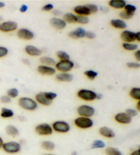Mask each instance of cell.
I'll return each mask as SVG.
<instances>
[{"label": "cell", "mask_w": 140, "mask_h": 155, "mask_svg": "<svg viewBox=\"0 0 140 155\" xmlns=\"http://www.w3.org/2000/svg\"><path fill=\"white\" fill-rule=\"evenodd\" d=\"M18 105L21 108L26 111H34L38 108L36 101L28 97H21L18 99Z\"/></svg>", "instance_id": "6da1fadb"}, {"label": "cell", "mask_w": 140, "mask_h": 155, "mask_svg": "<svg viewBox=\"0 0 140 155\" xmlns=\"http://www.w3.org/2000/svg\"><path fill=\"white\" fill-rule=\"evenodd\" d=\"M74 124L79 129H88L93 127L94 122L90 117L79 116L75 120Z\"/></svg>", "instance_id": "7a4b0ae2"}, {"label": "cell", "mask_w": 140, "mask_h": 155, "mask_svg": "<svg viewBox=\"0 0 140 155\" xmlns=\"http://www.w3.org/2000/svg\"><path fill=\"white\" fill-rule=\"evenodd\" d=\"M2 149L6 153L17 154L21 151V145L17 141H8V142L4 143Z\"/></svg>", "instance_id": "3957f363"}, {"label": "cell", "mask_w": 140, "mask_h": 155, "mask_svg": "<svg viewBox=\"0 0 140 155\" xmlns=\"http://www.w3.org/2000/svg\"><path fill=\"white\" fill-rule=\"evenodd\" d=\"M53 130L59 133H66L71 130V126L68 122L64 120H58L53 123Z\"/></svg>", "instance_id": "277c9868"}, {"label": "cell", "mask_w": 140, "mask_h": 155, "mask_svg": "<svg viewBox=\"0 0 140 155\" xmlns=\"http://www.w3.org/2000/svg\"><path fill=\"white\" fill-rule=\"evenodd\" d=\"M55 70L57 69L61 73H68L74 68L75 64L71 60H60L55 64Z\"/></svg>", "instance_id": "5b68a950"}, {"label": "cell", "mask_w": 140, "mask_h": 155, "mask_svg": "<svg viewBox=\"0 0 140 155\" xmlns=\"http://www.w3.org/2000/svg\"><path fill=\"white\" fill-rule=\"evenodd\" d=\"M52 127L47 123H41L35 127V132L40 136H49L53 134Z\"/></svg>", "instance_id": "8992f818"}, {"label": "cell", "mask_w": 140, "mask_h": 155, "mask_svg": "<svg viewBox=\"0 0 140 155\" xmlns=\"http://www.w3.org/2000/svg\"><path fill=\"white\" fill-rule=\"evenodd\" d=\"M77 97L84 101H93L96 100V93L88 89H81L77 92Z\"/></svg>", "instance_id": "52a82bcc"}, {"label": "cell", "mask_w": 140, "mask_h": 155, "mask_svg": "<svg viewBox=\"0 0 140 155\" xmlns=\"http://www.w3.org/2000/svg\"><path fill=\"white\" fill-rule=\"evenodd\" d=\"M77 111L79 116L85 117H92L95 114V108L88 105H82L78 107Z\"/></svg>", "instance_id": "ba28073f"}, {"label": "cell", "mask_w": 140, "mask_h": 155, "mask_svg": "<svg viewBox=\"0 0 140 155\" xmlns=\"http://www.w3.org/2000/svg\"><path fill=\"white\" fill-rule=\"evenodd\" d=\"M18 28V24L15 21H4L0 23V31L2 32L8 33L17 30Z\"/></svg>", "instance_id": "9c48e42d"}, {"label": "cell", "mask_w": 140, "mask_h": 155, "mask_svg": "<svg viewBox=\"0 0 140 155\" xmlns=\"http://www.w3.org/2000/svg\"><path fill=\"white\" fill-rule=\"evenodd\" d=\"M17 36L18 38L25 41H31L34 38L33 31L27 28H21L17 31Z\"/></svg>", "instance_id": "30bf717a"}, {"label": "cell", "mask_w": 140, "mask_h": 155, "mask_svg": "<svg viewBox=\"0 0 140 155\" xmlns=\"http://www.w3.org/2000/svg\"><path fill=\"white\" fill-rule=\"evenodd\" d=\"M114 119L118 123L122 124H128L132 122V117L125 112H120L115 115Z\"/></svg>", "instance_id": "8fae6325"}, {"label": "cell", "mask_w": 140, "mask_h": 155, "mask_svg": "<svg viewBox=\"0 0 140 155\" xmlns=\"http://www.w3.org/2000/svg\"><path fill=\"white\" fill-rule=\"evenodd\" d=\"M120 38L126 43H133L135 40V33L130 30H124L120 34Z\"/></svg>", "instance_id": "7c38bea8"}, {"label": "cell", "mask_w": 140, "mask_h": 155, "mask_svg": "<svg viewBox=\"0 0 140 155\" xmlns=\"http://www.w3.org/2000/svg\"><path fill=\"white\" fill-rule=\"evenodd\" d=\"M50 24L57 30H62L66 27V23L63 19L58 17H53L50 19Z\"/></svg>", "instance_id": "4fadbf2b"}, {"label": "cell", "mask_w": 140, "mask_h": 155, "mask_svg": "<svg viewBox=\"0 0 140 155\" xmlns=\"http://www.w3.org/2000/svg\"><path fill=\"white\" fill-rule=\"evenodd\" d=\"M37 71L40 74L42 75H49L52 76L55 74L56 73L55 68H54L53 66H45V65H40L38 66Z\"/></svg>", "instance_id": "5bb4252c"}, {"label": "cell", "mask_w": 140, "mask_h": 155, "mask_svg": "<svg viewBox=\"0 0 140 155\" xmlns=\"http://www.w3.org/2000/svg\"><path fill=\"white\" fill-rule=\"evenodd\" d=\"M25 51L27 54L32 56V57H38V56L41 55L42 53L41 49L31 45H27L25 47Z\"/></svg>", "instance_id": "9a60e30c"}, {"label": "cell", "mask_w": 140, "mask_h": 155, "mask_svg": "<svg viewBox=\"0 0 140 155\" xmlns=\"http://www.w3.org/2000/svg\"><path fill=\"white\" fill-rule=\"evenodd\" d=\"M85 29L83 28H77L68 33V36L72 39L83 38L85 35Z\"/></svg>", "instance_id": "2e32d148"}, {"label": "cell", "mask_w": 140, "mask_h": 155, "mask_svg": "<svg viewBox=\"0 0 140 155\" xmlns=\"http://www.w3.org/2000/svg\"><path fill=\"white\" fill-rule=\"evenodd\" d=\"M74 12L78 16H86L88 17L91 15L90 10H88L86 5H79L74 8Z\"/></svg>", "instance_id": "e0dca14e"}, {"label": "cell", "mask_w": 140, "mask_h": 155, "mask_svg": "<svg viewBox=\"0 0 140 155\" xmlns=\"http://www.w3.org/2000/svg\"><path fill=\"white\" fill-rule=\"evenodd\" d=\"M98 132L101 136H103V137H106V138H109V139L114 138L115 136V132L114 130L107 127H101L98 130Z\"/></svg>", "instance_id": "ac0fdd59"}, {"label": "cell", "mask_w": 140, "mask_h": 155, "mask_svg": "<svg viewBox=\"0 0 140 155\" xmlns=\"http://www.w3.org/2000/svg\"><path fill=\"white\" fill-rule=\"evenodd\" d=\"M36 98V101L37 103H39L40 105H44V106H49L52 105V102L47 99L45 96L44 92H39L36 95L35 97Z\"/></svg>", "instance_id": "d6986e66"}, {"label": "cell", "mask_w": 140, "mask_h": 155, "mask_svg": "<svg viewBox=\"0 0 140 155\" xmlns=\"http://www.w3.org/2000/svg\"><path fill=\"white\" fill-rule=\"evenodd\" d=\"M111 25L114 27L115 29H125L127 28V24L125 21H123L120 18H114L110 21Z\"/></svg>", "instance_id": "ffe728a7"}, {"label": "cell", "mask_w": 140, "mask_h": 155, "mask_svg": "<svg viewBox=\"0 0 140 155\" xmlns=\"http://www.w3.org/2000/svg\"><path fill=\"white\" fill-rule=\"evenodd\" d=\"M126 5L125 0H111L109 2V6L115 9H122Z\"/></svg>", "instance_id": "44dd1931"}, {"label": "cell", "mask_w": 140, "mask_h": 155, "mask_svg": "<svg viewBox=\"0 0 140 155\" xmlns=\"http://www.w3.org/2000/svg\"><path fill=\"white\" fill-rule=\"evenodd\" d=\"M56 79L62 82H71L73 80V75L68 73H61L56 75Z\"/></svg>", "instance_id": "7402d4cb"}, {"label": "cell", "mask_w": 140, "mask_h": 155, "mask_svg": "<svg viewBox=\"0 0 140 155\" xmlns=\"http://www.w3.org/2000/svg\"><path fill=\"white\" fill-rule=\"evenodd\" d=\"M6 134L12 137H16L19 135V130L14 125H8L5 129Z\"/></svg>", "instance_id": "603a6c76"}, {"label": "cell", "mask_w": 140, "mask_h": 155, "mask_svg": "<svg viewBox=\"0 0 140 155\" xmlns=\"http://www.w3.org/2000/svg\"><path fill=\"white\" fill-rule=\"evenodd\" d=\"M63 20L66 23H77V15L71 12H67L63 16Z\"/></svg>", "instance_id": "cb8c5ba5"}, {"label": "cell", "mask_w": 140, "mask_h": 155, "mask_svg": "<svg viewBox=\"0 0 140 155\" xmlns=\"http://www.w3.org/2000/svg\"><path fill=\"white\" fill-rule=\"evenodd\" d=\"M40 61L42 64V65L49 66H53L55 65L56 64V61L54 59L51 57H47V56H43V57L40 58Z\"/></svg>", "instance_id": "d4e9b609"}, {"label": "cell", "mask_w": 140, "mask_h": 155, "mask_svg": "<svg viewBox=\"0 0 140 155\" xmlns=\"http://www.w3.org/2000/svg\"><path fill=\"white\" fill-rule=\"evenodd\" d=\"M14 111H13L12 109L3 107L1 109V113H0V116H1L2 118H10V117H12L14 116Z\"/></svg>", "instance_id": "484cf974"}, {"label": "cell", "mask_w": 140, "mask_h": 155, "mask_svg": "<svg viewBox=\"0 0 140 155\" xmlns=\"http://www.w3.org/2000/svg\"><path fill=\"white\" fill-rule=\"evenodd\" d=\"M41 147L47 151H52L55 148V144L51 141H44L41 143Z\"/></svg>", "instance_id": "4316f807"}, {"label": "cell", "mask_w": 140, "mask_h": 155, "mask_svg": "<svg viewBox=\"0 0 140 155\" xmlns=\"http://www.w3.org/2000/svg\"><path fill=\"white\" fill-rule=\"evenodd\" d=\"M130 97L134 100L137 101H140V88L139 87H133L131 90L129 92Z\"/></svg>", "instance_id": "83f0119b"}, {"label": "cell", "mask_w": 140, "mask_h": 155, "mask_svg": "<svg viewBox=\"0 0 140 155\" xmlns=\"http://www.w3.org/2000/svg\"><path fill=\"white\" fill-rule=\"evenodd\" d=\"M106 147V144L103 141L100 140H96L92 143L91 148L92 149H101Z\"/></svg>", "instance_id": "f1b7e54d"}, {"label": "cell", "mask_w": 140, "mask_h": 155, "mask_svg": "<svg viewBox=\"0 0 140 155\" xmlns=\"http://www.w3.org/2000/svg\"><path fill=\"white\" fill-rule=\"evenodd\" d=\"M105 154L106 155H122L119 150L114 147H107L105 149Z\"/></svg>", "instance_id": "f546056e"}, {"label": "cell", "mask_w": 140, "mask_h": 155, "mask_svg": "<svg viewBox=\"0 0 140 155\" xmlns=\"http://www.w3.org/2000/svg\"><path fill=\"white\" fill-rule=\"evenodd\" d=\"M122 47L126 51H136L138 49V45L135 43H126V42H123Z\"/></svg>", "instance_id": "4dcf8cb0"}, {"label": "cell", "mask_w": 140, "mask_h": 155, "mask_svg": "<svg viewBox=\"0 0 140 155\" xmlns=\"http://www.w3.org/2000/svg\"><path fill=\"white\" fill-rule=\"evenodd\" d=\"M124 9H125L124 10H125V11L127 13V14L133 16V17L135 13L136 10H137V7L132 4H126L125 7L124 8Z\"/></svg>", "instance_id": "1f68e13d"}, {"label": "cell", "mask_w": 140, "mask_h": 155, "mask_svg": "<svg viewBox=\"0 0 140 155\" xmlns=\"http://www.w3.org/2000/svg\"><path fill=\"white\" fill-rule=\"evenodd\" d=\"M18 94H19V92H18V90L17 88L13 87L7 90V96L9 97L11 99L12 98H17L18 96Z\"/></svg>", "instance_id": "d6a6232c"}, {"label": "cell", "mask_w": 140, "mask_h": 155, "mask_svg": "<svg viewBox=\"0 0 140 155\" xmlns=\"http://www.w3.org/2000/svg\"><path fill=\"white\" fill-rule=\"evenodd\" d=\"M84 74L85 76L88 77V79L91 80V81H93L98 76V73L92 70H88L84 72Z\"/></svg>", "instance_id": "836d02e7"}, {"label": "cell", "mask_w": 140, "mask_h": 155, "mask_svg": "<svg viewBox=\"0 0 140 155\" xmlns=\"http://www.w3.org/2000/svg\"><path fill=\"white\" fill-rule=\"evenodd\" d=\"M57 57L60 59V60H69L70 55L64 51H58L56 53Z\"/></svg>", "instance_id": "e575fe53"}, {"label": "cell", "mask_w": 140, "mask_h": 155, "mask_svg": "<svg viewBox=\"0 0 140 155\" xmlns=\"http://www.w3.org/2000/svg\"><path fill=\"white\" fill-rule=\"evenodd\" d=\"M90 22V18L86 16L77 15V23L79 24H88Z\"/></svg>", "instance_id": "d590c367"}, {"label": "cell", "mask_w": 140, "mask_h": 155, "mask_svg": "<svg viewBox=\"0 0 140 155\" xmlns=\"http://www.w3.org/2000/svg\"><path fill=\"white\" fill-rule=\"evenodd\" d=\"M86 6L88 7V10H90V14H95L98 11V7L97 5L95 4H88L86 5Z\"/></svg>", "instance_id": "8d00e7d4"}, {"label": "cell", "mask_w": 140, "mask_h": 155, "mask_svg": "<svg viewBox=\"0 0 140 155\" xmlns=\"http://www.w3.org/2000/svg\"><path fill=\"white\" fill-rule=\"evenodd\" d=\"M44 94L46 98H47L49 101H52V102H53V101L58 97V94H56V93L52 92H44Z\"/></svg>", "instance_id": "74e56055"}, {"label": "cell", "mask_w": 140, "mask_h": 155, "mask_svg": "<svg viewBox=\"0 0 140 155\" xmlns=\"http://www.w3.org/2000/svg\"><path fill=\"white\" fill-rule=\"evenodd\" d=\"M125 113L127 114L128 116H131V117H135L138 115V111H137L135 109H131V108L126 109Z\"/></svg>", "instance_id": "f35d334b"}, {"label": "cell", "mask_w": 140, "mask_h": 155, "mask_svg": "<svg viewBox=\"0 0 140 155\" xmlns=\"http://www.w3.org/2000/svg\"><path fill=\"white\" fill-rule=\"evenodd\" d=\"M119 16H120V17L121 18L120 19H122L123 21L124 20H128V19H130V18H133V16L127 14V13H126L125 11V10H122V11H121L120 12Z\"/></svg>", "instance_id": "ab89813d"}, {"label": "cell", "mask_w": 140, "mask_h": 155, "mask_svg": "<svg viewBox=\"0 0 140 155\" xmlns=\"http://www.w3.org/2000/svg\"><path fill=\"white\" fill-rule=\"evenodd\" d=\"M8 53V49L6 47L0 46V58L6 56Z\"/></svg>", "instance_id": "60d3db41"}, {"label": "cell", "mask_w": 140, "mask_h": 155, "mask_svg": "<svg viewBox=\"0 0 140 155\" xmlns=\"http://www.w3.org/2000/svg\"><path fill=\"white\" fill-rule=\"evenodd\" d=\"M53 8H54V6L52 4H47L42 6V10L45 12H49L51 10H53Z\"/></svg>", "instance_id": "b9f144b4"}, {"label": "cell", "mask_w": 140, "mask_h": 155, "mask_svg": "<svg viewBox=\"0 0 140 155\" xmlns=\"http://www.w3.org/2000/svg\"><path fill=\"white\" fill-rule=\"evenodd\" d=\"M11 100H12L11 98H10L9 97H8L7 95L2 96V97H0V101H1V103H4V104L10 103L11 102Z\"/></svg>", "instance_id": "7bdbcfd3"}, {"label": "cell", "mask_w": 140, "mask_h": 155, "mask_svg": "<svg viewBox=\"0 0 140 155\" xmlns=\"http://www.w3.org/2000/svg\"><path fill=\"white\" fill-rule=\"evenodd\" d=\"M126 66L130 68L133 69H137L140 68V64L138 62H128L126 64Z\"/></svg>", "instance_id": "ee69618b"}, {"label": "cell", "mask_w": 140, "mask_h": 155, "mask_svg": "<svg viewBox=\"0 0 140 155\" xmlns=\"http://www.w3.org/2000/svg\"><path fill=\"white\" fill-rule=\"evenodd\" d=\"M85 37H86V38L88 39L92 40L96 38V34L91 31H86Z\"/></svg>", "instance_id": "f6af8a7d"}, {"label": "cell", "mask_w": 140, "mask_h": 155, "mask_svg": "<svg viewBox=\"0 0 140 155\" xmlns=\"http://www.w3.org/2000/svg\"><path fill=\"white\" fill-rule=\"evenodd\" d=\"M28 6H27V5H25V4H22V5H21V7H20V8H19L20 12H22V13L27 12V11H28Z\"/></svg>", "instance_id": "bcb514c9"}, {"label": "cell", "mask_w": 140, "mask_h": 155, "mask_svg": "<svg viewBox=\"0 0 140 155\" xmlns=\"http://www.w3.org/2000/svg\"><path fill=\"white\" fill-rule=\"evenodd\" d=\"M134 56L137 60V61H140V50L139 49H137L135 51Z\"/></svg>", "instance_id": "7dc6e473"}, {"label": "cell", "mask_w": 140, "mask_h": 155, "mask_svg": "<svg viewBox=\"0 0 140 155\" xmlns=\"http://www.w3.org/2000/svg\"><path fill=\"white\" fill-rule=\"evenodd\" d=\"M53 14L55 16H60L62 14V12H61L60 10H59L58 9H53Z\"/></svg>", "instance_id": "c3c4849f"}, {"label": "cell", "mask_w": 140, "mask_h": 155, "mask_svg": "<svg viewBox=\"0 0 140 155\" xmlns=\"http://www.w3.org/2000/svg\"><path fill=\"white\" fill-rule=\"evenodd\" d=\"M130 155H140V150L139 148L131 152Z\"/></svg>", "instance_id": "681fc988"}, {"label": "cell", "mask_w": 140, "mask_h": 155, "mask_svg": "<svg viewBox=\"0 0 140 155\" xmlns=\"http://www.w3.org/2000/svg\"><path fill=\"white\" fill-rule=\"evenodd\" d=\"M22 61H23V64H26V65H29V64H30V61H29V60H28V59H27V58L23 59Z\"/></svg>", "instance_id": "f907efd6"}, {"label": "cell", "mask_w": 140, "mask_h": 155, "mask_svg": "<svg viewBox=\"0 0 140 155\" xmlns=\"http://www.w3.org/2000/svg\"><path fill=\"white\" fill-rule=\"evenodd\" d=\"M103 98V94H101V93H96V99H98V100H101Z\"/></svg>", "instance_id": "816d5d0a"}, {"label": "cell", "mask_w": 140, "mask_h": 155, "mask_svg": "<svg viewBox=\"0 0 140 155\" xmlns=\"http://www.w3.org/2000/svg\"><path fill=\"white\" fill-rule=\"evenodd\" d=\"M135 40L138 42L140 41V32L139 31L135 33Z\"/></svg>", "instance_id": "f5cc1de1"}, {"label": "cell", "mask_w": 140, "mask_h": 155, "mask_svg": "<svg viewBox=\"0 0 140 155\" xmlns=\"http://www.w3.org/2000/svg\"><path fill=\"white\" fill-rule=\"evenodd\" d=\"M18 120H20L21 122H25L26 120V117L23 116H19L18 117Z\"/></svg>", "instance_id": "db71d44e"}, {"label": "cell", "mask_w": 140, "mask_h": 155, "mask_svg": "<svg viewBox=\"0 0 140 155\" xmlns=\"http://www.w3.org/2000/svg\"><path fill=\"white\" fill-rule=\"evenodd\" d=\"M136 110L137 111H140V101H137V109Z\"/></svg>", "instance_id": "11a10c76"}, {"label": "cell", "mask_w": 140, "mask_h": 155, "mask_svg": "<svg viewBox=\"0 0 140 155\" xmlns=\"http://www.w3.org/2000/svg\"><path fill=\"white\" fill-rule=\"evenodd\" d=\"M4 140L2 138V137H0V149L2 148V146H3V144H4Z\"/></svg>", "instance_id": "9f6ffc18"}, {"label": "cell", "mask_w": 140, "mask_h": 155, "mask_svg": "<svg viewBox=\"0 0 140 155\" xmlns=\"http://www.w3.org/2000/svg\"><path fill=\"white\" fill-rule=\"evenodd\" d=\"M101 11H103V12H105L109 11L108 8H105V7H101Z\"/></svg>", "instance_id": "6f0895ef"}, {"label": "cell", "mask_w": 140, "mask_h": 155, "mask_svg": "<svg viewBox=\"0 0 140 155\" xmlns=\"http://www.w3.org/2000/svg\"><path fill=\"white\" fill-rule=\"evenodd\" d=\"M4 6H5V4L4 2H0V8H4Z\"/></svg>", "instance_id": "680465c9"}, {"label": "cell", "mask_w": 140, "mask_h": 155, "mask_svg": "<svg viewBox=\"0 0 140 155\" xmlns=\"http://www.w3.org/2000/svg\"><path fill=\"white\" fill-rule=\"evenodd\" d=\"M18 143H19L21 144V145H22V144H24V143H25V140H20V141H19V142H18Z\"/></svg>", "instance_id": "91938a15"}, {"label": "cell", "mask_w": 140, "mask_h": 155, "mask_svg": "<svg viewBox=\"0 0 140 155\" xmlns=\"http://www.w3.org/2000/svg\"><path fill=\"white\" fill-rule=\"evenodd\" d=\"M71 155H78V154H77V152L76 151H73V152H71Z\"/></svg>", "instance_id": "94428289"}, {"label": "cell", "mask_w": 140, "mask_h": 155, "mask_svg": "<svg viewBox=\"0 0 140 155\" xmlns=\"http://www.w3.org/2000/svg\"><path fill=\"white\" fill-rule=\"evenodd\" d=\"M2 21H3V17H2V16L1 15H0V22H2Z\"/></svg>", "instance_id": "6125c7cd"}, {"label": "cell", "mask_w": 140, "mask_h": 155, "mask_svg": "<svg viewBox=\"0 0 140 155\" xmlns=\"http://www.w3.org/2000/svg\"><path fill=\"white\" fill-rule=\"evenodd\" d=\"M43 155H56V154H52V153H49V154H45Z\"/></svg>", "instance_id": "be15d7a7"}]
</instances>
